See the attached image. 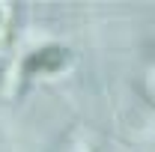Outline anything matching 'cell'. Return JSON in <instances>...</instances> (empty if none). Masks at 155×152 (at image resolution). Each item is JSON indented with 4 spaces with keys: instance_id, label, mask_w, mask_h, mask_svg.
<instances>
[{
    "instance_id": "1",
    "label": "cell",
    "mask_w": 155,
    "mask_h": 152,
    "mask_svg": "<svg viewBox=\"0 0 155 152\" xmlns=\"http://www.w3.org/2000/svg\"><path fill=\"white\" fill-rule=\"evenodd\" d=\"M69 63V51L63 45H45V48H36L33 54H27L21 72L30 75H48V72H60L63 66Z\"/></svg>"
},
{
    "instance_id": "2",
    "label": "cell",
    "mask_w": 155,
    "mask_h": 152,
    "mask_svg": "<svg viewBox=\"0 0 155 152\" xmlns=\"http://www.w3.org/2000/svg\"><path fill=\"white\" fill-rule=\"evenodd\" d=\"M0 42H6V33H3V18H0Z\"/></svg>"
}]
</instances>
